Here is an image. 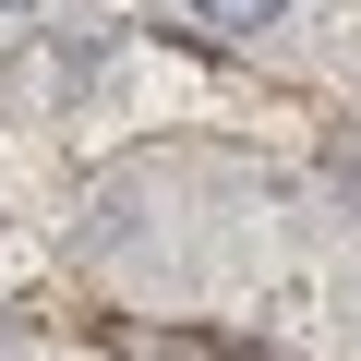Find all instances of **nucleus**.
Listing matches in <instances>:
<instances>
[{
	"mask_svg": "<svg viewBox=\"0 0 361 361\" xmlns=\"http://www.w3.org/2000/svg\"><path fill=\"white\" fill-rule=\"evenodd\" d=\"M180 13L217 25V37H253V25H277V13H289V0H180Z\"/></svg>",
	"mask_w": 361,
	"mask_h": 361,
	"instance_id": "f257e3e1",
	"label": "nucleus"
},
{
	"mask_svg": "<svg viewBox=\"0 0 361 361\" xmlns=\"http://www.w3.org/2000/svg\"><path fill=\"white\" fill-rule=\"evenodd\" d=\"M325 193H337V205L361 217V145H337V157H325Z\"/></svg>",
	"mask_w": 361,
	"mask_h": 361,
	"instance_id": "f03ea898",
	"label": "nucleus"
},
{
	"mask_svg": "<svg viewBox=\"0 0 361 361\" xmlns=\"http://www.w3.org/2000/svg\"><path fill=\"white\" fill-rule=\"evenodd\" d=\"M349 313H361V289H349Z\"/></svg>",
	"mask_w": 361,
	"mask_h": 361,
	"instance_id": "20e7f679",
	"label": "nucleus"
},
{
	"mask_svg": "<svg viewBox=\"0 0 361 361\" xmlns=\"http://www.w3.org/2000/svg\"><path fill=\"white\" fill-rule=\"evenodd\" d=\"M25 13H37V0H0V25H25Z\"/></svg>",
	"mask_w": 361,
	"mask_h": 361,
	"instance_id": "7ed1b4c3",
	"label": "nucleus"
}]
</instances>
